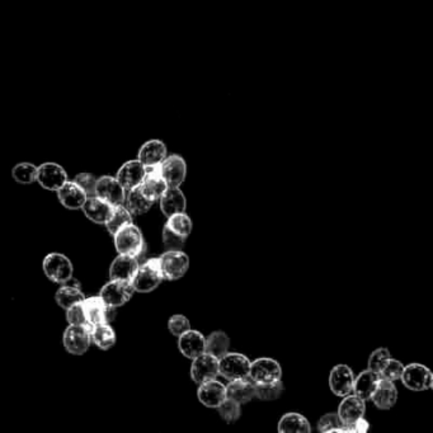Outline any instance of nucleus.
<instances>
[{
  "label": "nucleus",
  "mask_w": 433,
  "mask_h": 433,
  "mask_svg": "<svg viewBox=\"0 0 433 433\" xmlns=\"http://www.w3.org/2000/svg\"><path fill=\"white\" fill-rule=\"evenodd\" d=\"M114 243L119 255H128L139 258L145 250V241L142 230L134 225V222L121 227L114 235Z\"/></svg>",
  "instance_id": "nucleus-1"
},
{
  "label": "nucleus",
  "mask_w": 433,
  "mask_h": 433,
  "mask_svg": "<svg viewBox=\"0 0 433 433\" xmlns=\"http://www.w3.org/2000/svg\"><path fill=\"white\" fill-rule=\"evenodd\" d=\"M163 280L159 258H151L146 262L139 264V268L136 271L134 278L131 280V284L136 292L148 294L154 291Z\"/></svg>",
  "instance_id": "nucleus-2"
},
{
  "label": "nucleus",
  "mask_w": 433,
  "mask_h": 433,
  "mask_svg": "<svg viewBox=\"0 0 433 433\" xmlns=\"http://www.w3.org/2000/svg\"><path fill=\"white\" fill-rule=\"evenodd\" d=\"M164 280L176 281L183 278L190 267V258L182 250H167L159 257Z\"/></svg>",
  "instance_id": "nucleus-3"
},
{
  "label": "nucleus",
  "mask_w": 433,
  "mask_h": 433,
  "mask_svg": "<svg viewBox=\"0 0 433 433\" xmlns=\"http://www.w3.org/2000/svg\"><path fill=\"white\" fill-rule=\"evenodd\" d=\"M43 272L47 278L55 284H65L73 278L74 267L70 259L60 253H50L45 257L43 263Z\"/></svg>",
  "instance_id": "nucleus-4"
},
{
  "label": "nucleus",
  "mask_w": 433,
  "mask_h": 433,
  "mask_svg": "<svg viewBox=\"0 0 433 433\" xmlns=\"http://www.w3.org/2000/svg\"><path fill=\"white\" fill-rule=\"evenodd\" d=\"M250 361L248 357L241 354L227 352L219 360V375L225 377L229 381L241 380L249 377Z\"/></svg>",
  "instance_id": "nucleus-5"
},
{
  "label": "nucleus",
  "mask_w": 433,
  "mask_h": 433,
  "mask_svg": "<svg viewBox=\"0 0 433 433\" xmlns=\"http://www.w3.org/2000/svg\"><path fill=\"white\" fill-rule=\"evenodd\" d=\"M82 305L86 315V326L89 328L108 324L114 318V307L107 305L100 296L86 298L82 301Z\"/></svg>",
  "instance_id": "nucleus-6"
},
{
  "label": "nucleus",
  "mask_w": 433,
  "mask_h": 433,
  "mask_svg": "<svg viewBox=\"0 0 433 433\" xmlns=\"http://www.w3.org/2000/svg\"><path fill=\"white\" fill-rule=\"evenodd\" d=\"M249 379L256 383H276L282 380V369L280 363L273 358H258L250 363Z\"/></svg>",
  "instance_id": "nucleus-7"
},
{
  "label": "nucleus",
  "mask_w": 433,
  "mask_h": 433,
  "mask_svg": "<svg viewBox=\"0 0 433 433\" xmlns=\"http://www.w3.org/2000/svg\"><path fill=\"white\" fill-rule=\"evenodd\" d=\"M134 286L130 281L111 280L100 289V296L105 300L107 305L120 307L125 305L134 295Z\"/></svg>",
  "instance_id": "nucleus-8"
},
{
  "label": "nucleus",
  "mask_w": 433,
  "mask_h": 433,
  "mask_svg": "<svg viewBox=\"0 0 433 433\" xmlns=\"http://www.w3.org/2000/svg\"><path fill=\"white\" fill-rule=\"evenodd\" d=\"M91 328L86 326H70L66 328L63 335L65 349L71 355H84L91 347Z\"/></svg>",
  "instance_id": "nucleus-9"
},
{
  "label": "nucleus",
  "mask_w": 433,
  "mask_h": 433,
  "mask_svg": "<svg viewBox=\"0 0 433 433\" xmlns=\"http://www.w3.org/2000/svg\"><path fill=\"white\" fill-rule=\"evenodd\" d=\"M400 380L409 390L425 391L432 389V372L426 366L419 363H411L404 366Z\"/></svg>",
  "instance_id": "nucleus-10"
},
{
  "label": "nucleus",
  "mask_w": 433,
  "mask_h": 433,
  "mask_svg": "<svg viewBox=\"0 0 433 433\" xmlns=\"http://www.w3.org/2000/svg\"><path fill=\"white\" fill-rule=\"evenodd\" d=\"M219 377V358L204 352L193 358L191 377L195 383H202Z\"/></svg>",
  "instance_id": "nucleus-11"
},
{
  "label": "nucleus",
  "mask_w": 433,
  "mask_h": 433,
  "mask_svg": "<svg viewBox=\"0 0 433 433\" xmlns=\"http://www.w3.org/2000/svg\"><path fill=\"white\" fill-rule=\"evenodd\" d=\"M165 183L168 187H181L185 182L187 174V165L185 159L179 155H167L163 162L159 165Z\"/></svg>",
  "instance_id": "nucleus-12"
},
{
  "label": "nucleus",
  "mask_w": 433,
  "mask_h": 433,
  "mask_svg": "<svg viewBox=\"0 0 433 433\" xmlns=\"http://www.w3.org/2000/svg\"><path fill=\"white\" fill-rule=\"evenodd\" d=\"M94 195L98 196L100 199H105L112 206H117V205H123L126 191L120 185L117 178L103 176L97 179Z\"/></svg>",
  "instance_id": "nucleus-13"
},
{
  "label": "nucleus",
  "mask_w": 433,
  "mask_h": 433,
  "mask_svg": "<svg viewBox=\"0 0 433 433\" xmlns=\"http://www.w3.org/2000/svg\"><path fill=\"white\" fill-rule=\"evenodd\" d=\"M68 181V173L56 163H43L37 167V182L47 191H57Z\"/></svg>",
  "instance_id": "nucleus-14"
},
{
  "label": "nucleus",
  "mask_w": 433,
  "mask_h": 433,
  "mask_svg": "<svg viewBox=\"0 0 433 433\" xmlns=\"http://www.w3.org/2000/svg\"><path fill=\"white\" fill-rule=\"evenodd\" d=\"M160 165V164H159ZM159 165L156 167H150L146 168L145 177L142 179V183L139 185L140 191L146 199L155 202L159 201L162 197L165 190L168 188V185L165 183L164 178L162 177V173L159 169Z\"/></svg>",
  "instance_id": "nucleus-15"
},
{
  "label": "nucleus",
  "mask_w": 433,
  "mask_h": 433,
  "mask_svg": "<svg viewBox=\"0 0 433 433\" xmlns=\"http://www.w3.org/2000/svg\"><path fill=\"white\" fill-rule=\"evenodd\" d=\"M355 381L354 371L347 365H338L333 367L329 375V388L338 397H346L352 393Z\"/></svg>",
  "instance_id": "nucleus-16"
},
{
  "label": "nucleus",
  "mask_w": 433,
  "mask_h": 433,
  "mask_svg": "<svg viewBox=\"0 0 433 433\" xmlns=\"http://www.w3.org/2000/svg\"><path fill=\"white\" fill-rule=\"evenodd\" d=\"M366 411L365 400L358 398L357 395L348 394L342 400L340 408H338V417L342 420V423L346 427L352 426L356 420L363 418V414Z\"/></svg>",
  "instance_id": "nucleus-17"
},
{
  "label": "nucleus",
  "mask_w": 433,
  "mask_h": 433,
  "mask_svg": "<svg viewBox=\"0 0 433 433\" xmlns=\"http://www.w3.org/2000/svg\"><path fill=\"white\" fill-rule=\"evenodd\" d=\"M197 397L208 408H218L227 399V386L216 379L199 383Z\"/></svg>",
  "instance_id": "nucleus-18"
},
{
  "label": "nucleus",
  "mask_w": 433,
  "mask_h": 433,
  "mask_svg": "<svg viewBox=\"0 0 433 433\" xmlns=\"http://www.w3.org/2000/svg\"><path fill=\"white\" fill-rule=\"evenodd\" d=\"M145 173H146V168L136 159V160H128L123 164L117 172L116 178L125 191H130L140 185L142 179L145 177Z\"/></svg>",
  "instance_id": "nucleus-19"
},
{
  "label": "nucleus",
  "mask_w": 433,
  "mask_h": 433,
  "mask_svg": "<svg viewBox=\"0 0 433 433\" xmlns=\"http://www.w3.org/2000/svg\"><path fill=\"white\" fill-rule=\"evenodd\" d=\"M178 348L182 352V355L193 360L205 352L206 338L204 337V334L199 333V331L188 329L187 332L178 337Z\"/></svg>",
  "instance_id": "nucleus-20"
},
{
  "label": "nucleus",
  "mask_w": 433,
  "mask_h": 433,
  "mask_svg": "<svg viewBox=\"0 0 433 433\" xmlns=\"http://www.w3.org/2000/svg\"><path fill=\"white\" fill-rule=\"evenodd\" d=\"M56 192L61 205L69 210H80L88 197L86 191L74 181H66Z\"/></svg>",
  "instance_id": "nucleus-21"
},
{
  "label": "nucleus",
  "mask_w": 433,
  "mask_h": 433,
  "mask_svg": "<svg viewBox=\"0 0 433 433\" xmlns=\"http://www.w3.org/2000/svg\"><path fill=\"white\" fill-rule=\"evenodd\" d=\"M137 268H139V258L128 255H119L109 267V278L111 280H121L131 282Z\"/></svg>",
  "instance_id": "nucleus-22"
},
{
  "label": "nucleus",
  "mask_w": 433,
  "mask_h": 433,
  "mask_svg": "<svg viewBox=\"0 0 433 433\" xmlns=\"http://www.w3.org/2000/svg\"><path fill=\"white\" fill-rule=\"evenodd\" d=\"M167 146L160 140H149L142 145L139 150L137 160L145 167H156L167 158Z\"/></svg>",
  "instance_id": "nucleus-23"
},
{
  "label": "nucleus",
  "mask_w": 433,
  "mask_h": 433,
  "mask_svg": "<svg viewBox=\"0 0 433 433\" xmlns=\"http://www.w3.org/2000/svg\"><path fill=\"white\" fill-rule=\"evenodd\" d=\"M83 213H86V218L96 224H106L109 215L114 210V206L108 204L105 199H100L98 196H88L84 205L82 207Z\"/></svg>",
  "instance_id": "nucleus-24"
},
{
  "label": "nucleus",
  "mask_w": 433,
  "mask_h": 433,
  "mask_svg": "<svg viewBox=\"0 0 433 433\" xmlns=\"http://www.w3.org/2000/svg\"><path fill=\"white\" fill-rule=\"evenodd\" d=\"M159 202L160 210L167 218L176 213H185L187 202L185 195L179 190V187H168L159 199Z\"/></svg>",
  "instance_id": "nucleus-25"
},
{
  "label": "nucleus",
  "mask_w": 433,
  "mask_h": 433,
  "mask_svg": "<svg viewBox=\"0 0 433 433\" xmlns=\"http://www.w3.org/2000/svg\"><path fill=\"white\" fill-rule=\"evenodd\" d=\"M370 400L380 409H390L398 400V390L393 381L380 380Z\"/></svg>",
  "instance_id": "nucleus-26"
},
{
  "label": "nucleus",
  "mask_w": 433,
  "mask_h": 433,
  "mask_svg": "<svg viewBox=\"0 0 433 433\" xmlns=\"http://www.w3.org/2000/svg\"><path fill=\"white\" fill-rule=\"evenodd\" d=\"M256 395V383L249 377L230 381L227 386V398L233 399L239 404H245Z\"/></svg>",
  "instance_id": "nucleus-27"
},
{
  "label": "nucleus",
  "mask_w": 433,
  "mask_h": 433,
  "mask_svg": "<svg viewBox=\"0 0 433 433\" xmlns=\"http://www.w3.org/2000/svg\"><path fill=\"white\" fill-rule=\"evenodd\" d=\"M380 380L381 379L379 377V374L369 369L365 370L358 377H355L352 393L365 402L370 400Z\"/></svg>",
  "instance_id": "nucleus-28"
},
{
  "label": "nucleus",
  "mask_w": 433,
  "mask_h": 433,
  "mask_svg": "<svg viewBox=\"0 0 433 433\" xmlns=\"http://www.w3.org/2000/svg\"><path fill=\"white\" fill-rule=\"evenodd\" d=\"M84 298H86V295L80 290L79 284H70V280L63 284L55 295L57 305L61 306L65 310L69 309L71 305L83 301Z\"/></svg>",
  "instance_id": "nucleus-29"
},
{
  "label": "nucleus",
  "mask_w": 433,
  "mask_h": 433,
  "mask_svg": "<svg viewBox=\"0 0 433 433\" xmlns=\"http://www.w3.org/2000/svg\"><path fill=\"white\" fill-rule=\"evenodd\" d=\"M312 431L307 419L298 413H287L278 422V432L307 433Z\"/></svg>",
  "instance_id": "nucleus-30"
},
{
  "label": "nucleus",
  "mask_w": 433,
  "mask_h": 433,
  "mask_svg": "<svg viewBox=\"0 0 433 433\" xmlns=\"http://www.w3.org/2000/svg\"><path fill=\"white\" fill-rule=\"evenodd\" d=\"M153 204H154L153 201H150L142 195L139 187L126 191L123 205L132 215H142V213H148L150 207L153 206Z\"/></svg>",
  "instance_id": "nucleus-31"
},
{
  "label": "nucleus",
  "mask_w": 433,
  "mask_h": 433,
  "mask_svg": "<svg viewBox=\"0 0 433 433\" xmlns=\"http://www.w3.org/2000/svg\"><path fill=\"white\" fill-rule=\"evenodd\" d=\"M132 224V213L128 211L125 205L114 206L112 213L106 221V229L111 235H114L121 227Z\"/></svg>",
  "instance_id": "nucleus-32"
},
{
  "label": "nucleus",
  "mask_w": 433,
  "mask_h": 433,
  "mask_svg": "<svg viewBox=\"0 0 433 433\" xmlns=\"http://www.w3.org/2000/svg\"><path fill=\"white\" fill-rule=\"evenodd\" d=\"M91 340L100 349H109L116 343V333L109 324H100L91 328Z\"/></svg>",
  "instance_id": "nucleus-33"
},
{
  "label": "nucleus",
  "mask_w": 433,
  "mask_h": 433,
  "mask_svg": "<svg viewBox=\"0 0 433 433\" xmlns=\"http://www.w3.org/2000/svg\"><path fill=\"white\" fill-rule=\"evenodd\" d=\"M229 346H230V340L227 334L221 331H216L210 334V337H207L205 352L220 360L222 356L227 355L229 352Z\"/></svg>",
  "instance_id": "nucleus-34"
},
{
  "label": "nucleus",
  "mask_w": 433,
  "mask_h": 433,
  "mask_svg": "<svg viewBox=\"0 0 433 433\" xmlns=\"http://www.w3.org/2000/svg\"><path fill=\"white\" fill-rule=\"evenodd\" d=\"M165 227L172 230L173 233L181 235L183 238H188L192 231V221L185 213H176L168 218Z\"/></svg>",
  "instance_id": "nucleus-35"
},
{
  "label": "nucleus",
  "mask_w": 433,
  "mask_h": 433,
  "mask_svg": "<svg viewBox=\"0 0 433 433\" xmlns=\"http://www.w3.org/2000/svg\"><path fill=\"white\" fill-rule=\"evenodd\" d=\"M12 177L22 185H31L37 182V167L32 163H20L12 169Z\"/></svg>",
  "instance_id": "nucleus-36"
},
{
  "label": "nucleus",
  "mask_w": 433,
  "mask_h": 433,
  "mask_svg": "<svg viewBox=\"0 0 433 433\" xmlns=\"http://www.w3.org/2000/svg\"><path fill=\"white\" fill-rule=\"evenodd\" d=\"M284 391L282 381L270 383H256V398L261 400H275L280 398Z\"/></svg>",
  "instance_id": "nucleus-37"
},
{
  "label": "nucleus",
  "mask_w": 433,
  "mask_h": 433,
  "mask_svg": "<svg viewBox=\"0 0 433 433\" xmlns=\"http://www.w3.org/2000/svg\"><path fill=\"white\" fill-rule=\"evenodd\" d=\"M320 432H348L347 427L342 423L338 414L329 413L323 416L318 425Z\"/></svg>",
  "instance_id": "nucleus-38"
},
{
  "label": "nucleus",
  "mask_w": 433,
  "mask_h": 433,
  "mask_svg": "<svg viewBox=\"0 0 433 433\" xmlns=\"http://www.w3.org/2000/svg\"><path fill=\"white\" fill-rule=\"evenodd\" d=\"M241 405L242 404H239L233 399L227 398L218 407V411L220 413L221 418L227 420L229 423H231L241 417V414H242Z\"/></svg>",
  "instance_id": "nucleus-39"
},
{
  "label": "nucleus",
  "mask_w": 433,
  "mask_h": 433,
  "mask_svg": "<svg viewBox=\"0 0 433 433\" xmlns=\"http://www.w3.org/2000/svg\"><path fill=\"white\" fill-rule=\"evenodd\" d=\"M403 363L398 361V360H394V358H389V361L385 363L381 371L379 372V377L381 380H388V381H397L402 377L403 374Z\"/></svg>",
  "instance_id": "nucleus-40"
},
{
  "label": "nucleus",
  "mask_w": 433,
  "mask_h": 433,
  "mask_svg": "<svg viewBox=\"0 0 433 433\" xmlns=\"http://www.w3.org/2000/svg\"><path fill=\"white\" fill-rule=\"evenodd\" d=\"M389 358H390V352L388 348H377V351L370 356L367 369L379 374L385 366V363L389 361Z\"/></svg>",
  "instance_id": "nucleus-41"
},
{
  "label": "nucleus",
  "mask_w": 433,
  "mask_h": 433,
  "mask_svg": "<svg viewBox=\"0 0 433 433\" xmlns=\"http://www.w3.org/2000/svg\"><path fill=\"white\" fill-rule=\"evenodd\" d=\"M185 239L181 235L173 233L168 227L163 229V243L167 250H182L185 247Z\"/></svg>",
  "instance_id": "nucleus-42"
},
{
  "label": "nucleus",
  "mask_w": 433,
  "mask_h": 433,
  "mask_svg": "<svg viewBox=\"0 0 433 433\" xmlns=\"http://www.w3.org/2000/svg\"><path fill=\"white\" fill-rule=\"evenodd\" d=\"M66 319L70 326H86L88 327L82 301L78 304L71 305L69 309H66Z\"/></svg>",
  "instance_id": "nucleus-43"
},
{
  "label": "nucleus",
  "mask_w": 433,
  "mask_h": 433,
  "mask_svg": "<svg viewBox=\"0 0 433 433\" xmlns=\"http://www.w3.org/2000/svg\"><path fill=\"white\" fill-rule=\"evenodd\" d=\"M168 329L173 335L179 337V335L187 332L188 329H191V323H190V320L185 318V315H173L168 321Z\"/></svg>",
  "instance_id": "nucleus-44"
},
{
  "label": "nucleus",
  "mask_w": 433,
  "mask_h": 433,
  "mask_svg": "<svg viewBox=\"0 0 433 433\" xmlns=\"http://www.w3.org/2000/svg\"><path fill=\"white\" fill-rule=\"evenodd\" d=\"M74 182L86 191V196H94L97 178L94 177L93 174H91V173H80V174L75 177Z\"/></svg>",
  "instance_id": "nucleus-45"
},
{
  "label": "nucleus",
  "mask_w": 433,
  "mask_h": 433,
  "mask_svg": "<svg viewBox=\"0 0 433 433\" xmlns=\"http://www.w3.org/2000/svg\"><path fill=\"white\" fill-rule=\"evenodd\" d=\"M370 428L369 422L363 418L356 420L352 426L347 427L348 432H366Z\"/></svg>",
  "instance_id": "nucleus-46"
}]
</instances>
